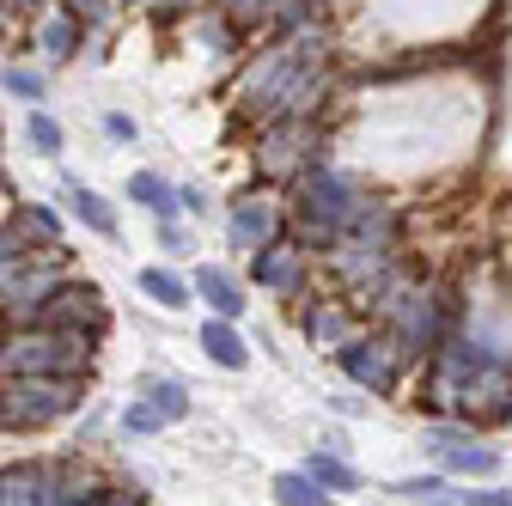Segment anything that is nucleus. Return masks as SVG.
<instances>
[{"label": "nucleus", "instance_id": "obj_1", "mask_svg": "<svg viewBox=\"0 0 512 506\" xmlns=\"http://www.w3.org/2000/svg\"><path fill=\"white\" fill-rule=\"evenodd\" d=\"M92 342L98 336H80V330H37V336H13L0 342V378H25V372H80L92 360Z\"/></svg>", "mask_w": 512, "mask_h": 506}, {"label": "nucleus", "instance_id": "obj_2", "mask_svg": "<svg viewBox=\"0 0 512 506\" xmlns=\"http://www.w3.org/2000/svg\"><path fill=\"white\" fill-rule=\"evenodd\" d=\"M80 403V385L68 372H25V378H13L7 391H0V421L7 427H49V421H61Z\"/></svg>", "mask_w": 512, "mask_h": 506}, {"label": "nucleus", "instance_id": "obj_3", "mask_svg": "<svg viewBox=\"0 0 512 506\" xmlns=\"http://www.w3.org/2000/svg\"><path fill=\"white\" fill-rule=\"evenodd\" d=\"M37 324L43 330H80V336H104V305H98V287L86 281H61L43 305H37Z\"/></svg>", "mask_w": 512, "mask_h": 506}, {"label": "nucleus", "instance_id": "obj_4", "mask_svg": "<svg viewBox=\"0 0 512 506\" xmlns=\"http://www.w3.org/2000/svg\"><path fill=\"white\" fill-rule=\"evenodd\" d=\"M354 202H360V196H354L336 171H305V183H299V214H305V220H324V232H336V238H342Z\"/></svg>", "mask_w": 512, "mask_h": 506}, {"label": "nucleus", "instance_id": "obj_5", "mask_svg": "<svg viewBox=\"0 0 512 506\" xmlns=\"http://www.w3.org/2000/svg\"><path fill=\"white\" fill-rule=\"evenodd\" d=\"M68 494V482H61L49 464H7L0 470V506H43V500H61Z\"/></svg>", "mask_w": 512, "mask_h": 506}, {"label": "nucleus", "instance_id": "obj_6", "mask_svg": "<svg viewBox=\"0 0 512 506\" xmlns=\"http://www.w3.org/2000/svg\"><path fill=\"white\" fill-rule=\"evenodd\" d=\"M342 366H348V378H360L372 391H397V366H391V348L384 342H354L342 354Z\"/></svg>", "mask_w": 512, "mask_h": 506}, {"label": "nucleus", "instance_id": "obj_7", "mask_svg": "<svg viewBox=\"0 0 512 506\" xmlns=\"http://www.w3.org/2000/svg\"><path fill=\"white\" fill-rule=\"evenodd\" d=\"M256 281H263V287H275V293H299V287H305V269L293 263V250L269 244L263 257H256Z\"/></svg>", "mask_w": 512, "mask_h": 506}, {"label": "nucleus", "instance_id": "obj_8", "mask_svg": "<svg viewBox=\"0 0 512 506\" xmlns=\"http://www.w3.org/2000/svg\"><path fill=\"white\" fill-rule=\"evenodd\" d=\"M275 232H281V220H275L269 202H250V208L232 214V244H238V250H250L256 238H275Z\"/></svg>", "mask_w": 512, "mask_h": 506}, {"label": "nucleus", "instance_id": "obj_9", "mask_svg": "<svg viewBox=\"0 0 512 506\" xmlns=\"http://www.w3.org/2000/svg\"><path fill=\"white\" fill-rule=\"evenodd\" d=\"M202 348H208V354H214L220 366H232V372H238V366L250 360V348L238 342V330H232V318H214V324L202 330Z\"/></svg>", "mask_w": 512, "mask_h": 506}, {"label": "nucleus", "instance_id": "obj_10", "mask_svg": "<svg viewBox=\"0 0 512 506\" xmlns=\"http://www.w3.org/2000/svg\"><path fill=\"white\" fill-rule=\"evenodd\" d=\"M196 293H202V299L220 311V318H238V311H244V293H238V287H232L220 269H202V275H196Z\"/></svg>", "mask_w": 512, "mask_h": 506}, {"label": "nucleus", "instance_id": "obj_11", "mask_svg": "<svg viewBox=\"0 0 512 506\" xmlns=\"http://www.w3.org/2000/svg\"><path fill=\"white\" fill-rule=\"evenodd\" d=\"M439 458L452 464V470H470V476H488V470L500 464L488 446H470V433H464V439H452V446H439Z\"/></svg>", "mask_w": 512, "mask_h": 506}, {"label": "nucleus", "instance_id": "obj_12", "mask_svg": "<svg viewBox=\"0 0 512 506\" xmlns=\"http://www.w3.org/2000/svg\"><path fill=\"white\" fill-rule=\"evenodd\" d=\"M128 196H135L141 208H153V214H171V208H177V189H171L165 177H153V171L128 177Z\"/></svg>", "mask_w": 512, "mask_h": 506}, {"label": "nucleus", "instance_id": "obj_13", "mask_svg": "<svg viewBox=\"0 0 512 506\" xmlns=\"http://www.w3.org/2000/svg\"><path fill=\"white\" fill-rule=\"evenodd\" d=\"M141 293H147V299H159V305H171V311H183V305H189V281H177L171 269H147V275H141Z\"/></svg>", "mask_w": 512, "mask_h": 506}, {"label": "nucleus", "instance_id": "obj_14", "mask_svg": "<svg viewBox=\"0 0 512 506\" xmlns=\"http://www.w3.org/2000/svg\"><path fill=\"white\" fill-rule=\"evenodd\" d=\"M68 202H74V214H80L92 232H104V238L116 232V214H110V202H104V196H92V189H80V183H74V189H68Z\"/></svg>", "mask_w": 512, "mask_h": 506}, {"label": "nucleus", "instance_id": "obj_15", "mask_svg": "<svg viewBox=\"0 0 512 506\" xmlns=\"http://www.w3.org/2000/svg\"><path fill=\"white\" fill-rule=\"evenodd\" d=\"M275 500H287V506H317V500H330V494H324V482H317L311 470H305V476L293 470V476H275Z\"/></svg>", "mask_w": 512, "mask_h": 506}, {"label": "nucleus", "instance_id": "obj_16", "mask_svg": "<svg viewBox=\"0 0 512 506\" xmlns=\"http://www.w3.org/2000/svg\"><path fill=\"white\" fill-rule=\"evenodd\" d=\"M147 397L159 403V415H165V421H183V415H189V391L177 385V378H153Z\"/></svg>", "mask_w": 512, "mask_h": 506}, {"label": "nucleus", "instance_id": "obj_17", "mask_svg": "<svg viewBox=\"0 0 512 506\" xmlns=\"http://www.w3.org/2000/svg\"><path fill=\"white\" fill-rule=\"evenodd\" d=\"M43 49H49L55 61H68V55L80 49V19H55V25H43Z\"/></svg>", "mask_w": 512, "mask_h": 506}, {"label": "nucleus", "instance_id": "obj_18", "mask_svg": "<svg viewBox=\"0 0 512 506\" xmlns=\"http://www.w3.org/2000/svg\"><path fill=\"white\" fill-rule=\"evenodd\" d=\"M25 135H31V147L37 153H61V129H55V116H43V110H31V122H25Z\"/></svg>", "mask_w": 512, "mask_h": 506}, {"label": "nucleus", "instance_id": "obj_19", "mask_svg": "<svg viewBox=\"0 0 512 506\" xmlns=\"http://www.w3.org/2000/svg\"><path fill=\"white\" fill-rule=\"evenodd\" d=\"M311 476L324 482V488H354V482H360V476H354L342 458H330V452H317V458H311Z\"/></svg>", "mask_w": 512, "mask_h": 506}, {"label": "nucleus", "instance_id": "obj_20", "mask_svg": "<svg viewBox=\"0 0 512 506\" xmlns=\"http://www.w3.org/2000/svg\"><path fill=\"white\" fill-rule=\"evenodd\" d=\"M122 427H128V433H159L165 415H159V403H128V409H122Z\"/></svg>", "mask_w": 512, "mask_h": 506}, {"label": "nucleus", "instance_id": "obj_21", "mask_svg": "<svg viewBox=\"0 0 512 506\" xmlns=\"http://www.w3.org/2000/svg\"><path fill=\"white\" fill-rule=\"evenodd\" d=\"M19 226H25V238H31V232H37V238H49V244L61 238V220H55L49 208H25V220H19Z\"/></svg>", "mask_w": 512, "mask_h": 506}, {"label": "nucleus", "instance_id": "obj_22", "mask_svg": "<svg viewBox=\"0 0 512 506\" xmlns=\"http://www.w3.org/2000/svg\"><path fill=\"white\" fill-rule=\"evenodd\" d=\"M305 330H311V336H317V342H342V336H348V324H342V318H336V311H317V318H311V324H305Z\"/></svg>", "mask_w": 512, "mask_h": 506}, {"label": "nucleus", "instance_id": "obj_23", "mask_svg": "<svg viewBox=\"0 0 512 506\" xmlns=\"http://www.w3.org/2000/svg\"><path fill=\"white\" fill-rule=\"evenodd\" d=\"M7 92H19V98H43V80H37L31 68H7Z\"/></svg>", "mask_w": 512, "mask_h": 506}, {"label": "nucleus", "instance_id": "obj_24", "mask_svg": "<svg viewBox=\"0 0 512 506\" xmlns=\"http://www.w3.org/2000/svg\"><path fill=\"white\" fill-rule=\"evenodd\" d=\"M397 494H409V500H445V482L421 476V482H397Z\"/></svg>", "mask_w": 512, "mask_h": 506}, {"label": "nucleus", "instance_id": "obj_25", "mask_svg": "<svg viewBox=\"0 0 512 506\" xmlns=\"http://www.w3.org/2000/svg\"><path fill=\"white\" fill-rule=\"evenodd\" d=\"M452 500H470V506H512V488H470V494H452Z\"/></svg>", "mask_w": 512, "mask_h": 506}, {"label": "nucleus", "instance_id": "obj_26", "mask_svg": "<svg viewBox=\"0 0 512 506\" xmlns=\"http://www.w3.org/2000/svg\"><path fill=\"white\" fill-rule=\"evenodd\" d=\"M110 0H74V19H104Z\"/></svg>", "mask_w": 512, "mask_h": 506}, {"label": "nucleus", "instance_id": "obj_27", "mask_svg": "<svg viewBox=\"0 0 512 506\" xmlns=\"http://www.w3.org/2000/svg\"><path fill=\"white\" fill-rule=\"evenodd\" d=\"M104 129H110L116 141H135V122H128V116H110V122H104Z\"/></svg>", "mask_w": 512, "mask_h": 506}, {"label": "nucleus", "instance_id": "obj_28", "mask_svg": "<svg viewBox=\"0 0 512 506\" xmlns=\"http://www.w3.org/2000/svg\"><path fill=\"white\" fill-rule=\"evenodd\" d=\"M0 214H7V196H0Z\"/></svg>", "mask_w": 512, "mask_h": 506}, {"label": "nucleus", "instance_id": "obj_29", "mask_svg": "<svg viewBox=\"0 0 512 506\" xmlns=\"http://www.w3.org/2000/svg\"><path fill=\"white\" fill-rule=\"evenodd\" d=\"M0 13H7V0H0Z\"/></svg>", "mask_w": 512, "mask_h": 506}, {"label": "nucleus", "instance_id": "obj_30", "mask_svg": "<svg viewBox=\"0 0 512 506\" xmlns=\"http://www.w3.org/2000/svg\"><path fill=\"white\" fill-rule=\"evenodd\" d=\"M506 415H512V409H506Z\"/></svg>", "mask_w": 512, "mask_h": 506}]
</instances>
